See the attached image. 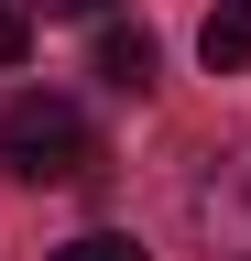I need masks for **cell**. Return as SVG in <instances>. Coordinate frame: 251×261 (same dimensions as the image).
Masks as SVG:
<instances>
[{"label":"cell","instance_id":"obj_1","mask_svg":"<svg viewBox=\"0 0 251 261\" xmlns=\"http://www.w3.org/2000/svg\"><path fill=\"white\" fill-rule=\"evenodd\" d=\"M0 174H11V185H87V174H99V130H87V109L22 87L11 109H0Z\"/></svg>","mask_w":251,"mask_h":261},{"label":"cell","instance_id":"obj_2","mask_svg":"<svg viewBox=\"0 0 251 261\" xmlns=\"http://www.w3.org/2000/svg\"><path fill=\"white\" fill-rule=\"evenodd\" d=\"M99 76H109L120 98L153 87V33H142V22H99Z\"/></svg>","mask_w":251,"mask_h":261},{"label":"cell","instance_id":"obj_3","mask_svg":"<svg viewBox=\"0 0 251 261\" xmlns=\"http://www.w3.org/2000/svg\"><path fill=\"white\" fill-rule=\"evenodd\" d=\"M197 55H208V76H240L251 65V0H218L208 33H197Z\"/></svg>","mask_w":251,"mask_h":261},{"label":"cell","instance_id":"obj_4","mask_svg":"<svg viewBox=\"0 0 251 261\" xmlns=\"http://www.w3.org/2000/svg\"><path fill=\"white\" fill-rule=\"evenodd\" d=\"M55 261H153V250H142V240H120V228H87V240H66Z\"/></svg>","mask_w":251,"mask_h":261},{"label":"cell","instance_id":"obj_5","mask_svg":"<svg viewBox=\"0 0 251 261\" xmlns=\"http://www.w3.org/2000/svg\"><path fill=\"white\" fill-rule=\"evenodd\" d=\"M33 55V11H11V0H0V65H22Z\"/></svg>","mask_w":251,"mask_h":261},{"label":"cell","instance_id":"obj_6","mask_svg":"<svg viewBox=\"0 0 251 261\" xmlns=\"http://www.w3.org/2000/svg\"><path fill=\"white\" fill-rule=\"evenodd\" d=\"M44 11H66V22H99V11H120V0H44Z\"/></svg>","mask_w":251,"mask_h":261}]
</instances>
